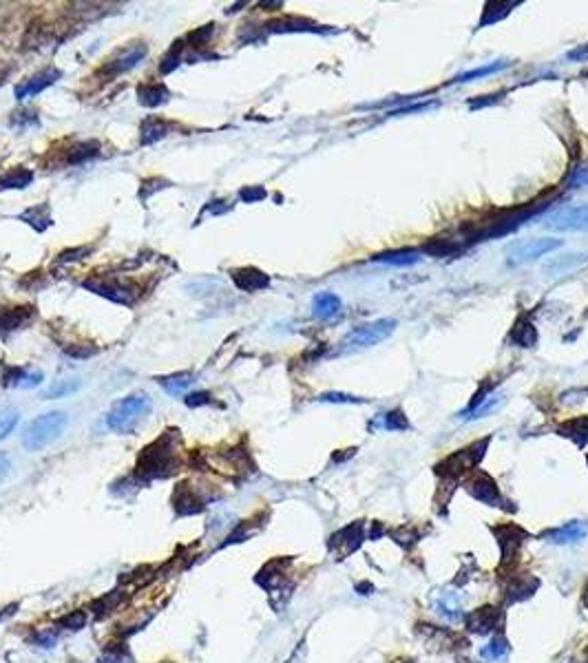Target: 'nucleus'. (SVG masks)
<instances>
[{
    "instance_id": "obj_15",
    "label": "nucleus",
    "mask_w": 588,
    "mask_h": 663,
    "mask_svg": "<svg viewBox=\"0 0 588 663\" xmlns=\"http://www.w3.org/2000/svg\"><path fill=\"white\" fill-rule=\"evenodd\" d=\"M231 276H233V283L244 292H259L270 285V276L259 268H237L231 272Z\"/></svg>"
},
{
    "instance_id": "obj_9",
    "label": "nucleus",
    "mask_w": 588,
    "mask_h": 663,
    "mask_svg": "<svg viewBox=\"0 0 588 663\" xmlns=\"http://www.w3.org/2000/svg\"><path fill=\"white\" fill-rule=\"evenodd\" d=\"M86 290L95 292L97 296H104L108 301H115V303H122V305H131L135 301L137 292H133V288H128V285L119 283V281H104V279H89L82 283Z\"/></svg>"
},
{
    "instance_id": "obj_14",
    "label": "nucleus",
    "mask_w": 588,
    "mask_h": 663,
    "mask_svg": "<svg viewBox=\"0 0 588 663\" xmlns=\"http://www.w3.org/2000/svg\"><path fill=\"white\" fill-rule=\"evenodd\" d=\"M500 623H502V612L491 606L478 608L467 617V628L471 632H478V635H486V632L495 630Z\"/></svg>"
},
{
    "instance_id": "obj_42",
    "label": "nucleus",
    "mask_w": 588,
    "mask_h": 663,
    "mask_svg": "<svg viewBox=\"0 0 588 663\" xmlns=\"http://www.w3.org/2000/svg\"><path fill=\"white\" fill-rule=\"evenodd\" d=\"M182 45L184 43H175L171 47V51L164 56L162 64H159V71H162V73H171V71H175V69L179 67V60H182V49H184Z\"/></svg>"
},
{
    "instance_id": "obj_40",
    "label": "nucleus",
    "mask_w": 588,
    "mask_h": 663,
    "mask_svg": "<svg viewBox=\"0 0 588 663\" xmlns=\"http://www.w3.org/2000/svg\"><path fill=\"white\" fill-rule=\"evenodd\" d=\"M480 655H482V659L500 661V659H504L506 655H509V646H506V641H504V639L497 637V639H493V641L486 643V646L480 650Z\"/></svg>"
},
{
    "instance_id": "obj_25",
    "label": "nucleus",
    "mask_w": 588,
    "mask_h": 663,
    "mask_svg": "<svg viewBox=\"0 0 588 663\" xmlns=\"http://www.w3.org/2000/svg\"><path fill=\"white\" fill-rule=\"evenodd\" d=\"M80 385H82V381L75 378V376H71V378H58L54 381L49 387L40 394V398L43 400H54V398H64V396L69 394H75L80 389Z\"/></svg>"
},
{
    "instance_id": "obj_28",
    "label": "nucleus",
    "mask_w": 588,
    "mask_h": 663,
    "mask_svg": "<svg viewBox=\"0 0 588 663\" xmlns=\"http://www.w3.org/2000/svg\"><path fill=\"white\" fill-rule=\"evenodd\" d=\"M363 540V531H361V524H352V527H347L343 529L338 535L332 538V546H336V544H345L343 551H341V555H347V553H352L358 549V544H361Z\"/></svg>"
},
{
    "instance_id": "obj_30",
    "label": "nucleus",
    "mask_w": 588,
    "mask_h": 663,
    "mask_svg": "<svg viewBox=\"0 0 588 663\" xmlns=\"http://www.w3.org/2000/svg\"><path fill=\"white\" fill-rule=\"evenodd\" d=\"M168 133V126L157 120V117H148V120L142 122V128H139V142L142 144H153L157 140H162Z\"/></svg>"
},
{
    "instance_id": "obj_41",
    "label": "nucleus",
    "mask_w": 588,
    "mask_h": 663,
    "mask_svg": "<svg viewBox=\"0 0 588 663\" xmlns=\"http://www.w3.org/2000/svg\"><path fill=\"white\" fill-rule=\"evenodd\" d=\"M378 427H383V429H387V431H401V429H407V427H410V422H407L405 413H403L401 409H396V411L385 413V415H383V422L378 424Z\"/></svg>"
},
{
    "instance_id": "obj_16",
    "label": "nucleus",
    "mask_w": 588,
    "mask_h": 663,
    "mask_svg": "<svg viewBox=\"0 0 588 663\" xmlns=\"http://www.w3.org/2000/svg\"><path fill=\"white\" fill-rule=\"evenodd\" d=\"M36 319V310L32 305H20V308H3L0 310V332H16Z\"/></svg>"
},
{
    "instance_id": "obj_32",
    "label": "nucleus",
    "mask_w": 588,
    "mask_h": 663,
    "mask_svg": "<svg viewBox=\"0 0 588 663\" xmlns=\"http://www.w3.org/2000/svg\"><path fill=\"white\" fill-rule=\"evenodd\" d=\"M462 248L464 245L454 239H434L432 243L425 245V252L438 256V259H447V256H458L462 252Z\"/></svg>"
},
{
    "instance_id": "obj_1",
    "label": "nucleus",
    "mask_w": 588,
    "mask_h": 663,
    "mask_svg": "<svg viewBox=\"0 0 588 663\" xmlns=\"http://www.w3.org/2000/svg\"><path fill=\"white\" fill-rule=\"evenodd\" d=\"M177 431H166L162 438L155 440L153 444L142 451V456L137 460V476L144 480H155V478H168L173 471H177V451H175V440Z\"/></svg>"
},
{
    "instance_id": "obj_50",
    "label": "nucleus",
    "mask_w": 588,
    "mask_h": 663,
    "mask_svg": "<svg viewBox=\"0 0 588 663\" xmlns=\"http://www.w3.org/2000/svg\"><path fill=\"white\" fill-rule=\"evenodd\" d=\"M23 122H27V126H34V124H38V117H36V113H34V111L14 113L12 126H18V128H23Z\"/></svg>"
},
{
    "instance_id": "obj_36",
    "label": "nucleus",
    "mask_w": 588,
    "mask_h": 663,
    "mask_svg": "<svg viewBox=\"0 0 588 663\" xmlns=\"http://www.w3.org/2000/svg\"><path fill=\"white\" fill-rule=\"evenodd\" d=\"M99 153V144L97 142H82L75 144L71 151L67 153V164H82L86 160H93Z\"/></svg>"
},
{
    "instance_id": "obj_27",
    "label": "nucleus",
    "mask_w": 588,
    "mask_h": 663,
    "mask_svg": "<svg viewBox=\"0 0 588 663\" xmlns=\"http://www.w3.org/2000/svg\"><path fill=\"white\" fill-rule=\"evenodd\" d=\"M511 339L520 345V348H533V345L537 343V330H535V325L531 323V319H517L515 323V328L511 332Z\"/></svg>"
},
{
    "instance_id": "obj_12",
    "label": "nucleus",
    "mask_w": 588,
    "mask_h": 663,
    "mask_svg": "<svg viewBox=\"0 0 588 663\" xmlns=\"http://www.w3.org/2000/svg\"><path fill=\"white\" fill-rule=\"evenodd\" d=\"M467 491H469L475 500L491 504V507H500V502H502L500 491H497V484L486 476V473H475L471 480H467Z\"/></svg>"
},
{
    "instance_id": "obj_21",
    "label": "nucleus",
    "mask_w": 588,
    "mask_h": 663,
    "mask_svg": "<svg viewBox=\"0 0 588 663\" xmlns=\"http://www.w3.org/2000/svg\"><path fill=\"white\" fill-rule=\"evenodd\" d=\"M586 533H588V527L584 522H569V524H564L562 529L546 533V538H549V542H553V544H575V542H580Z\"/></svg>"
},
{
    "instance_id": "obj_7",
    "label": "nucleus",
    "mask_w": 588,
    "mask_h": 663,
    "mask_svg": "<svg viewBox=\"0 0 588 663\" xmlns=\"http://www.w3.org/2000/svg\"><path fill=\"white\" fill-rule=\"evenodd\" d=\"M546 228L557 232H582L588 230V204L584 206H564L551 213L544 221Z\"/></svg>"
},
{
    "instance_id": "obj_54",
    "label": "nucleus",
    "mask_w": 588,
    "mask_h": 663,
    "mask_svg": "<svg viewBox=\"0 0 588 663\" xmlns=\"http://www.w3.org/2000/svg\"><path fill=\"white\" fill-rule=\"evenodd\" d=\"M18 610V603H9V606L7 608H0V621H5V619H9V617H12L14 615V612Z\"/></svg>"
},
{
    "instance_id": "obj_51",
    "label": "nucleus",
    "mask_w": 588,
    "mask_h": 663,
    "mask_svg": "<svg viewBox=\"0 0 588 663\" xmlns=\"http://www.w3.org/2000/svg\"><path fill=\"white\" fill-rule=\"evenodd\" d=\"M566 60H571V62H588V43L575 47L573 51L566 53Z\"/></svg>"
},
{
    "instance_id": "obj_23",
    "label": "nucleus",
    "mask_w": 588,
    "mask_h": 663,
    "mask_svg": "<svg viewBox=\"0 0 588 663\" xmlns=\"http://www.w3.org/2000/svg\"><path fill=\"white\" fill-rule=\"evenodd\" d=\"M193 383H195V376L191 372H179V374L162 376V378H159V385H162V389L168 396H182V394H186V389L191 387Z\"/></svg>"
},
{
    "instance_id": "obj_52",
    "label": "nucleus",
    "mask_w": 588,
    "mask_h": 663,
    "mask_svg": "<svg viewBox=\"0 0 588 663\" xmlns=\"http://www.w3.org/2000/svg\"><path fill=\"white\" fill-rule=\"evenodd\" d=\"M9 469H12V460H9V456L5 451H0V480L7 476Z\"/></svg>"
},
{
    "instance_id": "obj_4",
    "label": "nucleus",
    "mask_w": 588,
    "mask_h": 663,
    "mask_svg": "<svg viewBox=\"0 0 588 663\" xmlns=\"http://www.w3.org/2000/svg\"><path fill=\"white\" fill-rule=\"evenodd\" d=\"M69 415L64 411H47L40 413L27 424L23 431V444L29 451H43L51 442H56L62 435L67 427Z\"/></svg>"
},
{
    "instance_id": "obj_6",
    "label": "nucleus",
    "mask_w": 588,
    "mask_h": 663,
    "mask_svg": "<svg viewBox=\"0 0 588 663\" xmlns=\"http://www.w3.org/2000/svg\"><path fill=\"white\" fill-rule=\"evenodd\" d=\"M560 245H562L560 239H549V237H542V239H526V241L515 243L513 248L506 252V263H509L511 268L526 265L535 259H540V256H544V254L557 250Z\"/></svg>"
},
{
    "instance_id": "obj_31",
    "label": "nucleus",
    "mask_w": 588,
    "mask_h": 663,
    "mask_svg": "<svg viewBox=\"0 0 588 663\" xmlns=\"http://www.w3.org/2000/svg\"><path fill=\"white\" fill-rule=\"evenodd\" d=\"M560 433L566 435V438L575 440L582 447V444L588 442V418H586V415H582V418H573L569 422H564L560 427Z\"/></svg>"
},
{
    "instance_id": "obj_2",
    "label": "nucleus",
    "mask_w": 588,
    "mask_h": 663,
    "mask_svg": "<svg viewBox=\"0 0 588 663\" xmlns=\"http://www.w3.org/2000/svg\"><path fill=\"white\" fill-rule=\"evenodd\" d=\"M151 407H153L151 396L144 394V391L126 396V398L117 400L111 407V411L106 413V427L117 431V433L131 435V433L137 431L139 424L148 418Z\"/></svg>"
},
{
    "instance_id": "obj_3",
    "label": "nucleus",
    "mask_w": 588,
    "mask_h": 663,
    "mask_svg": "<svg viewBox=\"0 0 588 663\" xmlns=\"http://www.w3.org/2000/svg\"><path fill=\"white\" fill-rule=\"evenodd\" d=\"M546 208V202H531V204H524L520 208H515V210H504L500 217H495V219H489L480 226V230H475L471 237L473 241H489L495 239V237H504L513 230H517L520 226H524L526 221L535 217L540 210Z\"/></svg>"
},
{
    "instance_id": "obj_39",
    "label": "nucleus",
    "mask_w": 588,
    "mask_h": 663,
    "mask_svg": "<svg viewBox=\"0 0 588 663\" xmlns=\"http://www.w3.org/2000/svg\"><path fill=\"white\" fill-rule=\"evenodd\" d=\"M20 413L14 407H0V440H5L16 429Z\"/></svg>"
},
{
    "instance_id": "obj_10",
    "label": "nucleus",
    "mask_w": 588,
    "mask_h": 663,
    "mask_svg": "<svg viewBox=\"0 0 588 663\" xmlns=\"http://www.w3.org/2000/svg\"><path fill=\"white\" fill-rule=\"evenodd\" d=\"M146 53H148V47L144 43H135L131 47H126L124 51H119L115 58H111L102 71L111 73V75L126 73V71H131L133 67H137L139 62H142L146 58Z\"/></svg>"
},
{
    "instance_id": "obj_49",
    "label": "nucleus",
    "mask_w": 588,
    "mask_h": 663,
    "mask_svg": "<svg viewBox=\"0 0 588 663\" xmlns=\"http://www.w3.org/2000/svg\"><path fill=\"white\" fill-rule=\"evenodd\" d=\"M318 400H321V402H363L361 398H356V396L336 394V391H330V394H321V396H318Z\"/></svg>"
},
{
    "instance_id": "obj_33",
    "label": "nucleus",
    "mask_w": 588,
    "mask_h": 663,
    "mask_svg": "<svg viewBox=\"0 0 588 663\" xmlns=\"http://www.w3.org/2000/svg\"><path fill=\"white\" fill-rule=\"evenodd\" d=\"M517 5H520V3H486L484 12H482V18H480V27L495 25L497 21H502V18L509 16L511 9L517 7Z\"/></svg>"
},
{
    "instance_id": "obj_35",
    "label": "nucleus",
    "mask_w": 588,
    "mask_h": 663,
    "mask_svg": "<svg viewBox=\"0 0 588 663\" xmlns=\"http://www.w3.org/2000/svg\"><path fill=\"white\" fill-rule=\"evenodd\" d=\"M268 32H321V27L307 21H294V18H287V21H274L268 23Z\"/></svg>"
},
{
    "instance_id": "obj_19",
    "label": "nucleus",
    "mask_w": 588,
    "mask_h": 663,
    "mask_svg": "<svg viewBox=\"0 0 588 663\" xmlns=\"http://www.w3.org/2000/svg\"><path fill=\"white\" fill-rule=\"evenodd\" d=\"M168 97H171V91L162 82H144L137 86V100L146 108L162 106L168 102Z\"/></svg>"
},
{
    "instance_id": "obj_18",
    "label": "nucleus",
    "mask_w": 588,
    "mask_h": 663,
    "mask_svg": "<svg viewBox=\"0 0 588 663\" xmlns=\"http://www.w3.org/2000/svg\"><path fill=\"white\" fill-rule=\"evenodd\" d=\"M45 374L36 370V372H27L23 367H7L3 372V385L5 387H20V389H32L38 387L43 383Z\"/></svg>"
},
{
    "instance_id": "obj_20",
    "label": "nucleus",
    "mask_w": 588,
    "mask_h": 663,
    "mask_svg": "<svg viewBox=\"0 0 588 663\" xmlns=\"http://www.w3.org/2000/svg\"><path fill=\"white\" fill-rule=\"evenodd\" d=\"M421 259H423V252L421 250H410V248L374 254V261L376 263L396 265V268H405V265H416V263H421Z\"/></svg>"
},
{
    "instance_id": "obj_26",
    "label": "nucleus",
    "mask_w": 588,
    "mask_h": 663,
    "mask_svg": "<svg viewBox=\"0 0 588 663\" xmlns=\"http://www.w3.org/2000/svg\"><path fill=\"white\" fill-rule=\"evenodd\" d=\"M586 261V254H580V252H573V254H562V256H555V259H551L549 263L544 265V272L549 274L553 272L551 276H557V274H564V272H569V270H575L577 265L584 263Z\"/></svg>"
},
{
    "instance_id": "obj_43",
    "label": "nucleus",
    "mask_w": 588,
    "mask_h": 663,
    "mask_svg": "<svg viewBox=\"0 0 588 663\" xmlns=\"http://www.w3.org/2000/svg\"><path fill=\"white\" fill-rule=\"evenodd\" d=\"M497 405H500V398H497V396H486V398L480 402V405H478V407L473 409V411H469L471 415H467V420H475V418H482V415H486V413H491L495 407H497Z\"/></svg>"
},
{
    "instance_id": "obj_45",
    "label": "nucleus",
    "mask_w": 588,
    "mask_h": 663,
    "mask_svg": "<svg viewBox=\"0 0 588 663\" xmlns=\"http://www.w3.org/2000/svg\"><path fill=\"white\" fill-rule=\"evenodd\" d=\"M84 623H86V615L82 610H75L60 621V626H64L67 630H80V628H84Z\"/></svg>"
},
{
    "instance_id": "obj_37",
    "label": "nucleus",
    "mask_w": 588,
    "mask_h": 663,
    "mask_svg": "<svg viewBox=\"0 0 588 663\" xmlns=\"http://www.w3.org/2000/svg\"><path fill=\"white\" fill-rule=\"evenodd\" d=\"M504 67H506V62H500V60H497V62L484 64V67H478V69H471V71H464V73H460V75H456L451 82H473V80H478V77H486V75L497 73V71H500V69H504Z\"/></svg>"
},
{
    "instance_id": "obj_5",
    "label": "nucleus",
    "mask_w": 588,
    "mask_h": 663,
    "mask_svg": "<svg viewBox=\"0 0 588 663\" xmlns=\"http://www.w3.org/2000/svg\"><path fill=\"white\" fill-rule=\"evenodd\" d=\"M394 330H396L394 319H378L372 323H363V325H358V328H354L341 341V352L347 354V352L374 348V345L383 343Z\"/></svg>"
},
{
    "instance_id": "obj_13",
    "label": "nucleus",
    "mask_w": 588,
    "mask_h": 663,
    "mask_svg": "<svg viewBox=\"0 0 588 663\" xmlns=\"http://www.w3.org/2000/svg\"><path fill=\"white\" fill-rule=\"evenodd\" d=\"M60 73L58 69H45V71H40L36 75H32L29 80H25L23 84H18L16 86V100H25V97H34L38 93H43L47 86H51L56 80H60Z\"/></svg>"
},
{
    "instance_id": "obj_17",
    "label": "nucleus",
    "mask_w": 588,
    "mask_h": 663,
    "mask_svg": "<svg viewBox=\"0 0 588 663\" xmlns=\"http://www.w3.org/2000/svg\"><path fill=\"white\" fill-rule=\"evenodd\" d=\"M343 312V301L341 296L334 292H318L312 299V314L321 321L336 319Z\"/></svg>"
},
{
    "instance_id": "obj_46",
    "label": "nucleus",
    "mask_w": 588,
    "mask_h": 663,
    "mask_svg": "<svg viewBox=\"0 0 588 663\" xmlns=\"http://www.w3.org/2000/svg\"><path fill=\"white\" fill-rule=\"evenodd\" d=\"M184 402L188 405V407H202V405H211L213 402V396L208 394V391H193V394H186V398Z\"/></svg>"
},
{
    "instance_id": "obj_34",
    "label": "nucleus",
    "mask_w": 588,
    "mask_h": 663,
    "mask_svg": "<svg viewBox=\"0 0 588 663\" xmlns=\"http://www.w3.org/2000/svg\"><path fill=\"white\" fill-rule=\"evenodd\" d=\"M522 538V531L515 529V527H502L500 529V546L504 553V562H509L513 557V553H517L520 549V540Z\"/></svg>"
},
{
    "instance_id": "obj_53",
    "label": "nucleus",
    "mask_w": 588,
    "mask_h": 663,
    "mask_svg": "<svg viewBox=\"0 0 588 663\" xmlns=\"http://www.w3.org/2000/svg\"><path fill=\"white\" fill-rule=\"evenodd\" d=\"M36 643H40V646H43V648H54L56 635H51V632H45V635H38V637H36Z\"/></svg>"
},
{
    "instance_id": "obj_44",
    "label": "nucleus",
    "mask_w": 588,
    "mask_h": 663,
    "mask_svg": "<svg viewBox=\"0 0 588 663\" xmlns=\"http://www.w3.org/2000/svg\"><path fill=\"white\" fill-rule=\"evenodd\" d=\"M239 197H242V202H246V204H255L259 200H266V191L261 186H246L239 191Z\"/></svg>"
},
{
    "instance_id": "obj_29",
    "label": "nucleus",
    "mask_w": 588,
    "mask_h": 663,
    "mask_svg": "<svg viewBox=\"0 0 588 663\" xmlns=\"http://www.w3.org/2000/svg\"><path fill=\"white\" fill-rule=\"evenodd\" d=\"M20 219L27 221L29 226H34L38 232L47 230L49 226H51V215H49L47 204H40V206L29 208V210H25L23 215H20Z\"/></svg>"
},
{
    "instance_id": "obj_24",
    "label": "nucleus",
    "mask_w": 588,
    "mask_h": 663,
    "mask_svg": "<svg viewBox=\"0 0 588 663\" xmlns=\"http://www.w3.org/2000/svg\"><path fill=\"white\" fill-rule=\"evenodd\" d=\"M436 612L447 621H458L462 617V606L460 599H458L456 592H443L440 597L436 599Z\"/></svg>"
},
{
    "instance_id": "obj_11",
    "label": "nucleus",
    "mask_w": 588,
    "mask_h": 663,
    "mask_svg": "<svg viewBox=\"0 0 588 663\" xmlns=\"http://www.w3.org/2000/svg\"><path fill=\"white\" fill-rule=\"evenodd\" d=\"M206 504H208V498H204L191 484H179V489L173 496V507L179 516H193V513L202 511Z\"/></svg>"
},
{
    "instance_id": "obj_38",
    "label": "nucleus",
    "mask_w": 588,
    "mask_h": 663,
    "mask_svg": "<svg viewBox=\"0 0 588 663\" xmlns=\"http://www.w3.org/2000/svg\"><path fill=\"white\" fill-rule=\"evenodd\" d=\"M99 663H135L133 655L128 652L122 643H115V646H106L102 657H99Z\"/></svg>"
},
{
    "instance_id": "obj_48",
    "label": "nucleus",
    "mask_w": 588,
    "mask_h": 663,
    "mask_svg": "<svg viewBox=\"0 0 588 663\" xmlns=\"http://www.w3.org/2000/svg\"><path fill=\"white\" fill-rule=\"evenodd\" d=\"M569 186L571 188H588V166L575 168L573 175H569Z\"/></svg>"
},
{
    "instance_id": "obj_8",
    "label": "nucleus",
    "mask_w": 588,
    "mask_h": 663,
    "mask_svg": "<svg viewBox=\"0 0 588 663\" xmlns=\"http://www.w3.org/2000/svg\"><path fill=\"white\" fill-rule=\"evenodd\" d=\"M486 444H489V440H480V442H475L471 444V447H467V449H460V451H456L454 456L447 458L443 464H438V473H447V478H456V476H462L464 471H469L473 469L478 462H480L484 458V449H486Z\"/></svg>"
},
{
    "instance_id": "obj_47",
    "label": "nucleus",
    "mask_w": 588,
    "mask_h": 663,
    "mask_svg": "<svg viewBox=\"0 0 588 663\" xmlns=\"http://www.w3.org/2000/svg\"><path fill=\"white\" fill-rule=\"evenodd\" d=\"M213 32H215V25H204L202 29H197V32L188 36V40L193 43V47H204L208 38L213 36Z\"/></svg>"
},
{
    "instance_id": "obj_22",
    "label": "nucleus",
    "mask_w": 588,
    "mask_h": 663,
    "mask_svg": "<svg viewBox=\"0 0 588 663\" xmlns=\"http://www.w3.org/2000/svg\"><path fill=\"white\" fill-rule=\"evenodd\" d=\"M34 182V171H29L25 166L9 168V171L0 177V191H23Z\"/></svg>"
}]
</instances>
